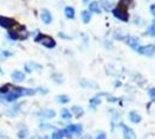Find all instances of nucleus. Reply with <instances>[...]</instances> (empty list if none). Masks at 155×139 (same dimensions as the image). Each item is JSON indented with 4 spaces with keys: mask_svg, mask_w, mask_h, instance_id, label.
<instances>
[{
    "mask_svg": "<svg viewBox=\"0 0 155 139\" xmlns=\"http://www.w3.org/2000/svg\"><path fill=\"white\" fill-rule=\"evenodd\" d=\"M130 121L133 123H140L141 116H139V114H137L136 111H131L130 113Z\"/></svg>",
    "mask_w": 155,
    "mask_h": 139,
    "instance_id": "4468645a",
    "label": "nucleus"
},
{
    "mask_svg": "<svg viewBox=\"0 0 155 139\" xmlns=\"http://www.w3.org/2000/svg\"><path fill=\"white\" fill-rule=\"evenodd\" d=\"M61 117L64 119H70L72 117V115L67 109H63V110H61Z\"/></svg>",
    "mask_w": 155,
    "mask_h": 139,
    "instance_id": "5701e85b",
    "label": "nucleus"
},
{
    "mask_svg": "<svg viewBox=\"0 0 155 139\" xmlns=\"http://www.w3.org/2000/svg\"><path fill=\"white\" fill-rule=\"evenodd\" d=\"M35 42H37V43H42L44 46L46 48H49V49H52V48H54L56 46V42L54 40L50 37V36H46V35H43V34H37V36L35 37Z\"/></svg>",
    "mask_w": 155,
    "mask_h": 139,
    "instance_id": "f03ea898",
    "label": "nucleus"
},
{
    "mask_svg": "<svg viewBox=\"0 0 155 139\" xmlns=\"http://www.w3.org/2000/svg\"><path fill=\"white\" fill-rule=\"evenodd\" d=\"M15 25V21L9 19V18H5V16H0V26L4 27V28H13Z\"/></svg>",
    "mask_w": 155,
    "mask_h": 139,
    "instance_id": "39448f33",
    "label": "nucleus"
},
{
    "mask_svg": "<svg viewBox=\"0 0 155 139\" xmlns=\"http://www.w3.org/2000/svg\"><path fill=\"white\" fill-rule=\"evenodd\" d=\"M65 15L68 18V19H74L75 16V11L73 7H65Z\"/></svg>",
    "mask_w": 155,
    "mask_h": 139,
    "instance_id": "ddd939ff",
    "label": "nucleus"
},
{
    "mask_svg": "<svg viewBox=\"0 0 155 139\" xmlns=\"http://www.w3.org/2000/svg\"><path fill=\"white\" fill-rule=\"evenodd\" d=\"M30 139H49V137H46V136H44V137H39V136H34V137H31Z\"/></svg>",
    "mask_w": 155,
    "mask_h": 139,
    "instance_id": "7c9ffc66",
    "label": "nucleus"
},
{
    "mask_svg": "<svg viewBox=\"0 0 155 139\" xmlns=\"http://www.w3.org/2000/svg\"><path fill=\"white\" fill-rule=\"evenodd\" d=\"M123 133H124V138L125 139H137L136 133L132 129H130L129 126L123 125Z\"/></svg>",
    "mask_w": 155,
    "mask_h": 139,
    "instance_id": "0eeeda50",
    "label": "nucleus"
},
{
    "mask_svg": "<svg viewBox=\"0 0 155 139\" xmlns=\"http://www.w3.org/2000/svg\"><path fill=\"white\" fill-rule=\"evenodd\" d=\"M41 19H42V21H43L44 23H46V25L51 23V21H52L51 13H50L48 9H43V11H42V14H41Z\"/></svg>",
    "mask_w": 155,
    "mask_h": 139,
    "instance_id": "1a4fd4ad",
    "label": "nucleus"
},
{
    "mask_svg": "<svg viewBox=\"0 0 155 139\" xmlns=\"http://www.w3.org/2000/svg\"><path fill=\"white\" fill-rule=\"evenodd\" d=\"M52 78H53V80H54L56 82H59V84L64 81V80H63V77H61L60 74H53V75H52Z\"/></svg>",
    "mask_w": 155,
    "mask_h": 139,
    "instance_id": "a878e982",
    "label": "nucleus"
},
{
    "mask_svg": "<svg viewBox=\"0 0 155 139\" xmlns=\"http://www.w3.org/2000/svg\"><path fill=\"white\" fill-rule=\"evenodd\" d=\"M37 115H38L39 117H43V118H53L56 116V113L52 109H43Z\"/></svg>",
    "mask_w": 155,
    "mask_h": 139,
    "instance_id": "6e6552de",
    "label": "nucleus"
},
{
    "mask_svg": "<svg viewBox=\"0 0 155 139\" xmlns=\"http://www.w3.org/2000/svg\"><path fill=\"white\" fill-rule=\"evenodd\" d=\"M1 74H2V71H1V68H0V75H1Z\"/></svg>",
    "mask_w": 155,
    "mask_h": 139,
    "instance_id": "c9c22d12",
    "label": "nucleus"
},
{
    "mask_svg": "<svg viewBox=\"0 0 155 139\" xmlns=\"http://www.w3.org/2000/svg\"><path fill=\"white\" fill-rule=\"evenodd\" d=\"M72 111L74 113V115H75L77 117H80V116H82V115H84V109L79 106L72 107Z\"/></svg>",
    "mask_w": 155,
    "mask_h": 139,
    "instance_id": "dca6fc26",
    "label": "nucleus"
},
{
    "mask_svg": "<svg viewBox=\"0 0 155 139\" xmlns=\"http://www.w3.org/2000/svg\"><path fill=\"white\" fill-rule=\"evenodd\" d=\"M65 136L64 130H58V131H54L52 133V139H61Z\"/></svg>",
    "mask_w": 155,
    "mask_h": 139,
    "instance_id": "6ab92c4d",
    "label": "nucleus"
},
{
    "mask_svg": "<svg viewBox=\"0 0 155 139\" xmlns=\"http://www.w3.org/2000/svg\"><path fill=\"white\" fill-rule=\"evenodd\" d=\"M57 101H58L59 103L65 104V103L70 102V98H68L67 95H59V96H57Z\"/></svg>",
    "mask_w": 155,
    "mask_h": 139,
    "instance_id": "412c9836",
    "label": "nucleus"
},
{
    "mask_svg": "<svg viewBox=\"0 0 155 139\" xmlns=\"http://www.w3.org/2000/svg\"><path fill=\"white\" fill-rule=\"evenodd\" d=\"M39 129H41V130H50V129H52V126L50 125V124H45V123H43V124H41V125H39Z\"/></svg>",
    "mask_w": 155,
    "mask_h": 139,
    "instance_id": "bb28decb",
    "label": "nucleus"
},
{
    "mask_svg": "<svg viewBox=\"0 0 155 139\" xmlns=\"http://www.w3.org/2000/svg\"><path fill=\"white\" fill-rule=\"evenodd\" d=\"M124 41H125L132 49L138 50V48H139V40H138L137 37H134V36H125V37H124Z\"/></svg>",
    "mask_w": 155,
    "mask_h": 139,
    "instance_id": "20e7f679",
    "label": "nucleus"
},
{
    "mask_svg": "<svg viewBox=\"0 0 155 139\" xmlns=\"http://www.w3.org/2000/svg\"><path fill=\"white\" fill-rule=\"evenodd\" d=\"M16 35H18V38L19 40H26V38H28V36H29V33L27 31L25 27H21V30H18Z\"/></svg>",
    "mask_w": 155,
    "mask_h": 139,
    "instance_id": "f8f14e48",
    "label": "nucleus"
},
{
    "mask_svg": "<svg viewBox=\"0 0 155 139\" xmlns=\"http://www.w3.org/2000/svg\"><path fill=\"white\" fill-rule=\"evenodd\" d=\"M148 94H149V96L152 98L153 100H155V88L153 87V88H150L149 89V92H148Z\"/></svg>",
    "mask_w": 155,
    "mask_h": 139,
    "instance_id": "c85d7f7f",
    "label": "nucleus"
},
{
    "mask_svg": "<svg viewBox=\"0 0 155 139\" xmlns=\"http://www.w3.org/2000/svg\"><path fill=\"white\" fill-rule=\"evenodd\" d=\"M65 133H80L82 131V126L80 124H71L66 127V130H64Z\"/></svg>",
    "mask_w": 155,
    "mask_h": 139,
    "instance_id": "423d86ee",
    "label": "nucleus"
},
{
    "mask_svg": "<svg viewBox=\"0 0 155 139\" xmlns=\"http://www.w3.org/2000/svg\"><path fill=\"white\" fill-rule=\"evenodd\" d=\"M81 139H91V137H89V136H84V137H82Z\"/></svg>",
    "mask_w": 155,
    "mask_h": 139,
    "instance_id": "f704fd0d",
    "label": "nucleus"
},
{
    "mask_svg": "<svg viewBox=\"0 0 155 139\" xmlns=\"http://www.w3.org/2000/svg\"><path fill=\"white\" fill-rule=\"evenodd\" d=\"M147 33H148V35H150V36H155V20L153 21L152 26L149 27V29Z\"/></svg>",
    "mask_w": 155,
    "mask_h": 139,
    "instance_id": "b1692460",
    "label": "nucleus"
},
{
    "mask_svg": "<svg viewBox=\"0 0 155 139\" xmlns=\"http://www.w3.org/2000/svg\"><path fill=\"white\" fill-rule=\"evenodd\" d=\"M59 35H60V36H61V37H64V38H70V37H68V36H66V35H64V34H59Z\"/></svg>",
    "mask_w": 155,
    "mask_h": 139,
    "instance_id": "72a5a7b5",
    "label": "nucleus"
},
{
    "mask_svg": "<svg viewBox=\"0 0 155 139\" xmlns=\"http://www.w3.org/2000/svg\"><path fill=\"white\" fill-rule=\"evenodd\" d=\"M36 92L41 93V94H48V93H49V91H48L46 88H44V87H38V88L36 89Z\"/></svg>",
    "mask_w": 155,
    "mask_h": 139,
    "instance_id": "cd10ccee",
    "label": "nucleus"
},
{
    "mask_svg": "<svg viewBox=\"0 0 155 139\" xmlns=\"http://www.w3.org/2000/svg\"><path fill=\"white\" fill-rule=\"evenodd\" d=\"M149 9H150V13L153 14L155 16V4H153V5H150V7H149Z\"/></svg>",
    "mask_w": 155,
    "mask_h": 139,
    "instance_id": "c756f323",
    "label": "nucleus"
},
{
    "mask_svg": "<svg viewBox=\"0 0 155 139\" xmlns=\"http://www.w3.org/2000/svg\"><path fill=\"white\" fill-rule=\"evenodd\" d=\"M96 139H107V137H105V134H104V133H100V134L96 137Z\"/></svg>",
    "mask_w": 155,
    "mask_h": 139,
    "instance_id": "2f4dec72",
    "label": "nucleus"
},
{
    "mask_svg": "<svg viewBox=\"0 0 155 139\" xmlns=\"http://www.w3.org/2000/svg\"><path fill=\"white\" fill-rule=\"evenodd\" d=\"M100 102H101L100 98H94V99L91 100V108H94V107L97 106V104H98Z\"/></svg>",
    "mask_w": 155,
    "mask_h": 139,
    "instance_id": "393cba45",
    "label": "nucleus"
},
{
    "mask_svg": "<svg viewBox=\"0 0 155 139\" xmlns=\"http://www.w3.org/2000/svg\"><path fill=\"white\" fill-rule=\"evenodd\" d=\"M84 1H88V0H84Z\"/></svg>",
    "mask_w": 155,
    "mask_h": 139,
    "instance_id": "e433bc0d",
    "label": "nucleus"
},
{
    "mask_svg": "<svg viewBox=\"0 0 155 139\" xmlns=\"http://www.w3.org/2000/svg\"><path fill=\"white\" fill-rule=\"evenodd\" d=\"M131 4V0H120L119 5L112 9V13L117 19L122 21L129 20V13H127V7Z\"/></svg>",
    "mask_w": 155,
    "mask_h": 139,
    "instance_id": "f257e3e1",
    "label": "nucleus"
},
{
    "mask_svg": "<svg viewBox=\"0 0 155 139\" xmlns=\"http://www.w3.org/2000/svg\"><path fill=\"white\" fill-rule=\"evenodd\" d=\"M81 16H82V21H84V23H88L91 19V14L89 11H84L82 13H81Z\"/></svg>",
    "mask_w": 155,
    "mask_h": 139,
    "instance_id": "f3484780",
    "label": "nucleus"
},
{
    "mask_svg": "<svg viewBox=\"0 0 155 139\" xmlns=\"http://www.w3.org/2000/svg\"><path fill=\"white\" fill-rule=\"evenodd\" d=\"M27 134H28V129L25 127V126H22L19 131H18V137L20 139H25L27 137Z\"/></svg>",
    "mask_w": 155,
    "mask_h": 139,
    "instance_id": "a211bd4d",
    "label": "nucleus"
},
{
    "mask_svg": "<svg viewBox=\"0 0 155 139\" xmlns=\"http://www.w3.org/2000/svg\"><path fill=\"white\" fill-rule=\"evenodd\" d=\"M89 11H91V12H94V13L100 14L101 13L100 4H98V2H91V5H89Z\"/></svg>",
    "mask_w": 155,
    "mask_h": 139,
    "instance_id": "2eb2a0df",
    "label": "nucleus"
},
{
    "mask_svg": "<svg viewBox=\"0 0 155 139\" xmlns=\"http://www.w3.org/2000/svg\"><path fill=\"white\" fill-rule=\"evenodd\" d=\"M137 51L143 56H153V55H155V45L154 44H148V45L139 46Z\"/></svg>",
    "mask_w": 155,
    "mask_h": 139,
    "instance_id": "7ed1b4c3",
    "label": "nucleus"
},
{
    "mask_svg": "<svg viewBox=\"0 0 155 139\" xmlns=\"http://www.w3.org/2000/svg\"><path fill=\"white\" fill-rule=\"evenodd\" d=\"M115 1L116 0H102L103 2V8L105 11H112L114 9V6H115Z\"/></svg>",
    "mask_w": 155,
    "mask_h": 139,
    "instance_id": "9b49d317",
    "label": "nucleus"
},
{
    "mask_svg": "<svg viewBox=\"0 0 155 139\" xmlns=\"http://www.w3.org/2000/svg\"><path fill=\"white\" fill-rule=\"evenodd\" d=\"M12 87H13L12 85H5V86L0 87V93L1 94H7V93L12 89Z\"/></svg>",
    "mask_w": 155,
    "mask_h": 139,
    "instance_id": "4be33fe9",
    "label": "nucleus"
},
{
    "mask_svg": "<svg viewBox=\"0 0 155 139\" xmlns=\"http://www.w3.org/2000/svg\"><path fill=\"white\" fill-rule=\"evenodd\" d=\"M36 93V91L30 89V88H21V96L23 95H34Z\"/></svg>",
    "mask_w": 155,
    "mask_h": 139,
    "instance_id": "aec40b11",
    "label": "nucleus"
},
{
    "mask_svg": "<svg viewBox=\"0 0 155 139\" xmlns=\"http://www.w3.org/2000/svg\"><path fill=\"white\" fill-rule=\"evenodd\" d=\"M12 79L14 82H22L25 80V74L21 71H14L12 73Z\"/></svg>",
    "mask_w": 155,
    "mask_h": 139,
    "instance_id": "9d476101",
    "label": "nucleus"
},
{
    "mask_svg": "<svg viewBox=\"0 0 155 139\" xmlns=\"http://www.w3.org/2000/svg\"><path fill=\"white\" fill-rule=\"evenodd\" d=\"M4 56H5V57H9V56H12V55H13V53L12 52H9V51H4Z\"/></svg>",
    "mask_w": 155,
    "mask_h": 139,
    "instance_id": "473e14b6",
    "label": "nucleus"
}]
</instances>
